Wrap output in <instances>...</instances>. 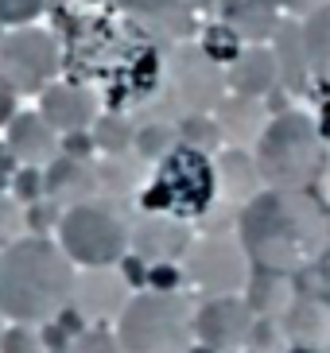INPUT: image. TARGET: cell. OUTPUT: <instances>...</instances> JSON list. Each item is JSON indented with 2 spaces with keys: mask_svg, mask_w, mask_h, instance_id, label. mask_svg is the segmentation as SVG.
I'll list each match as a JSON object with an SVG mask.
<instances>
[{
  "mask_svg": "<svg viewBox=\"0 0 330 353\" xmlns=\"http://www.w3.org/2000/svg\"><path fill=\"white\" fill-rule=\"evenodd\" d=\"M74 260L59 241L20 237L0 252V311L8 322L47 326L74 303Z\"/></svg>",
  "mask_w": 330,
  "mask_h": 353,
  "instance_id": "cell-1",
  "label": "cell"
},
{
  "mask_svg": "<svg viewBox=\"0 0 330 353\" xmlns=\"http://www.w3.org/2000/svg\"><path fill=\"white\" fill-rule=\"evenodd\" d=\"M241 241L272 272H291L327 241L322 210L300 190H264L241 210Z\"/></svg>",
  "mask_w": 330,
  "mask_h": 353,
  "instance_id": "cell-2",
  "label": "cell"
},
{
  "mask_svg": "<svg viewBox=\"0 0 330 353\" xmlns=\"http://www.w3.org/2000/svg\"><path fill=\"white\" fill-rule=\"evenodd\" d=\"M195 303L179 291H136L117 319L124 353H191L195 350Z\"/></svg>",
  "mask_w": 330,
  "mask_h": 353,
  "instance_id": "cell-3",
  "label": "cell"
},
{
  "mask_svg": "<svg viewBox=\"0 0 330 353\" xmlns=\"http://www.w3.org/2000/svg\"><path fill=\"white\" fill-rule=\"evenodd\" d=\"M217 190V171L202 148L175 144L159 159L152 183L140 190V210L144 214H164V218L191 221L206 214Z\"/></svg>",
  "mask_w": 330,
  "mask_h": 353,
  "instance_id": "cell-4",
  "label": "cell"
},
{
  "mask_svg": "<svg viewBox=\"0 0 330 353\" xmlns=\"http://www.w3.org/2000/svg\"><path fill=\"white\" fill-rule=\"evenodd\" d=\"M55 233H59V249L82 268H113L133 249V225L109 198L62 210Z\"/></svg>",
  "mask_w": 330,
  "mask_h": 353,
  "instance_id": "cell-5",
  "label": "cell"
},
{
  "mask_svg": "<svg viewBox=\"0 0 330 353\" xmlns=\"http://www.w3.org/2000/svg\"><path fill=\"white\" fill-rule=\"evenodd\" d=\"M257 171L272 190H303L319 171V128L300 113L276 117L257 144Z\"/></svg>",
  "mask_w": 330,
  "mask_h": 353,
  "instance_id": "cell-6",
  "label": "cell"
},
{
  "mask_svg": "<svg viewBox=\"0 0 330 353\" xmlns=\"http://www.w3.org/2000/svg\"><path fill=\"white\" fill-rule=\"evenodd\" d=\"M62 70V47L43 28H8L0 35V82L12 94H35L39 97L51 82H59Z\"/></svg>",
  "mask_w": 330,
  "mask_h": 353,
  "instance_id": "cell-7",
  "label": "cell"
},
{
  "mask_svg": "<svg viewBox=\"0 0 330 353\" xmlns=\"http://www.w3.org/2000/svg\"><path fill=\"white\" fill-rule=\"evenodd\" d=\"M183 276L206 299H214V295H237L249 283V256L233 237L198 241L183 256Z\"/></svg>",
  "mask_w": 330,
  "mask_h": 353,
  "instance_id": "cell-8",
  "label": "cell"
},
{
  "mask_svg": "<svg viewBox=\"0 0 330 353\" xmlns=\"http://www.w3.org/2000/svg\"><path fill=\"white\" fill-rule=\"evenodd\" d=\"M171 85H175V97L183 101L186 113L202 117L222 105L226 74H222V66L202 47H179L171 54Z\"/></svg>",
  "mask_w": 330,
  "mask_h": 353,
  "instance_id": "cell-9",
  "label": "cell"
},
{
  "mask_svg": "<svg viewBox=\"0 0 330 353\" xmlns=\"http://www.w3.org/2000/svg\"><path fill=\"white\" fill-rule=\"evenodd\" d=\"M253 334V311L241 295H214L195 311V338L217 353H233Z\"/></svg>",
  "mask_w": 330,
  "mask_h": 353,
  "instance_id": "cell-10",
  "label": "cell"
},
{
  "mask_svg": "<svg viewBox=\"0 0 330 353\" xmlns=\"http://www.w3.org/2000/svg\"><path fill=\"white\" fill-rule=\"evenodd\" d=\"M39 113L59 136L90 132L101 117V101L82 82H51L39 94Z\"/></svg>",
  "mask_w": 330,
  "mask_h": 353,
  "instance_id": "cell-11",
  "label": "cell"
},
{
  "mask_svg": "<svg viewBox=\"0 0 330 353\" xmlns=\"http://www.w3.org/2000/svg\"><path fill=\"white\" fill-rule=\"evenodd\" d=\"M133 299V288L124 283L121 268H86L78 272V283H74V307L78 314L90 322H109V319H121V311L128 307Z\"/></svg>",
  "mask_w": 330,
  "mask_h": 353,
  "instance_id": "cell-12",
  "label": "cell"
},
{
  "mask_svg": "<svg viewBox=\"0 0 330 353\" xmlns=\"http://www.w3.org/2000/svg\"><path fill=\"white\" fill-rule=\"evenodd\" d=\"M4 144L12 148L20 167H51L62 156V136L43 121L39 109H20L12 117V125L4 128Z\"/></svg>",
  "mask_w": 330,
  "mask_h": 353,
  "instance_id": "cell-13",
  "label": "cell"
},
{
  "mask_svg": "<svg viewBox=\"0 0 330 353\" xmlns=\"http://www.w3.org/2000/svg\"><path fill=\"white\" fill-rule=\"evenodd\" d=\"M191 249V229L179 218H164V214H144L133 225V252L148 264H179Z\"/></svg>",
  "mask_w": 330,
  "mask_h": 353,
  "instance_id": "cell-14",
  "label": "cell"
},
{
  "mask_svg": "<svg viewBox=\"0 0 330 353\" xmlns=\"http://www.w3.org/2000/svg\"><path fill=\"white\" fill-rule=\"evenodd\" d=\"M43 183H47V198H51L59 210L82 206L93 202L101 194V183H97V167L90 159H74V156H59L47 171H43Z\"/></svg>",
  "mask_w": 330,
  "mask_h": 353,
  "instance_id": "cell-15",
  "label": "cell"
},
{
  "mask_svg": "<svg viewBox=\"0 0 330 353\" xmlns=\"http://www.w3.org/2000/svg\"><path fill=\"white\" fill-rule=\"evenodd\" d=\"M217 16L241 35V43L257 47L284 28V0H217Z\"/></svg>",
  "mask_w": 330,
  "mask_h": 353,
  "instance_id": "cell-16",
  "label": "cell"
},
{
  "mask_svg": "<svg viewBox=\"0 0 330 353\" xmlns=\"http://www.w3.org/2000/svg\"><path fill=\"white\" fill-rule=\"evenodd\" d=\"M276 78H280L276 51H269L264 43L245 47L241 59L226 70V85H233V94L237 97H253V101H260V97L269 94L272 85H276Z\"/></svg>",
  "mask_w": 330,
  "mask_h": 353,
  "instance_id": "cell-17",
  "label": "cell"
},
{
  "mask_svg": "<svg viewBox=\"0 0 330 353\" xmlns=\"http://www.w3.org/2000/svg\"><path fill=\"white\" fill-rule=\"evenodd\" d=\"M288 334L295 350H311L319 353V345H330V311L322 303H295L288 314Z\"/></svg>",
  "mask_w": 330,
  "mask_h": 353,
  "instance_id": "cell-18",
  "label": "cell"
},
{
  "mask_svg": "<svg viewBox=\"0 0 330 353\" xmlns=\"http://www.w3.org/2000/svg\"><path fill=\"white\" fill-rule=\"evenodd\" d=\"M303 51H307L311 70L330 82V4L303 23Z\"/></svg>",
  "mask_w": 330,
  "mask_h": 353,
  "instance_id": "cell-19",
  "label": "cell"
},
{
  "mask_svg": "<svg viewBox=\"0 0 330 353\" xmlns=\"http://www.w3.org/2000/svg\"><path fill=\"white\" fill-rule=\"evenodd\" d=\"M97 183H101V194L124 198L140 187V156H109L97 167Z\"/></svg>",
  "mask_w": 330,
  "mask_h": 353,
  "instance_id": "cell-20",
  "label": "cell"
},
{
  "mask_svg": "<svg viewBox=\"0 0 330 353\" xmlns=\"http://www.w3.org/2000/svg\"><path fill=\"white\" fill-rule=\"evenodd\" d=\"M90 132H93V144L101 148L105 156H128L136 148V128L124 117H97V125Z\"/></svg>",
  "mask_w": 330,
  "mask_h": 353,
  "instance_id": "cell-21",
  "label": "cell"
},
{
  "mask_svg": "<svg viewBox=\"0 0 330 353\" xmlns=\"http://www.w3.org/2000/svg\"><path fill=\"white\" fill-rule=\"evenodd\" d=\"M202 51H206L217 66H222V63L233 66L245 47H241V35L233 32V28H226V23L217 20V23H210L206 32H202Z\"/></svg>",
  "mask_w": 330,
  "mask_h": 353,
  "instance_id": "cell-22",
  "label": "cell"
},
{
  "mask_svg": "<svg viewBox=\"0 0 330 353\" xmlns=\"http://www.w3.org/2000/svg\"><path fill=\"white\" fill-rule=\"evenodd\" d=\"M28 229V206H20L12 194H0V252L16 245Z\"/></svg>",
  "mask_w": 330,
  "mask_h": 353,
  "instance_id": "cell-23",
  "label": "cell"
},
{
  "mask_svg": "<svg viewBox=\"0 0 330 353\" xmlns=\"http://www.w3.org/2000/svg\"><path fill=\"white\" fill-rule=\"evenodd\" d=\"M70 353H124V350H121L117 330H109V326H101V322H93V326H86L82 334H74Z\"/></svg>",
  "mask_w": 330,
  "mask_h": 353,
  "instance_id": "cell-24",
  "label": "cell"
},
{
  "mask_svg": "<svg viewBox=\"0 0 330 353\" xmlns=\"http://www.w3.org/2000/svg\"><path fill=\"white\" fill-rule=\"evenodd\" d=\"M0 353H47L39 326H23V322H8L0 334Z\"/></svg>",
  "mask_w": 330,
  "mask_h": 353,
  "instance_id": "cell-25",
  "label": "cell"
},
{
  "mask_svg": "<svg viewBox=\"0 0 330 353\" xmlns=\"http://www.w3.org/2000/svg\"><path fill=\"white\" fill-rule=\"evenodd\" d=\"M51 0H0V28H28L47 12Z\"/></svg>",
  "mask_w": 330,
  "mask_h": 353,
  "instance_id": "cell-26",
  "label": "cell"
},
{
  "mask_svg": "<svg viewBox=\"0 0 330 353\" xmlns=\"http://www.w3.org/2000/svg\"><path fill=\"white\" fill-rule=\"evenodd\" d=\"M171 148H175V132L167 125H152L136 132V156L140 159H164Z\"/></svg>",
  "mask_w": 330,
  "mask_h": 353,
  "instance_id": "cell-27",
  "label": "cell"
},
{
  "mask_svg": "<svg viewBox=\"0 0 330 353\" xmlns=\"http://www.w3.org/2000/svg\"><path fill=\"white\" fill-rule=\"evenodd\" d=\"M12 198H16L20 206H31V202L47 198L43 167H20V171H16V179H12Z\"/></svg>",
  "mask_w": 330,
  "mask_h": 353,
  "instance_id": "cell-28",
  "label": "cell"
},
{
  "mask_svg": "<svg viewBox=\"0 0 330 353\" xmlns=\"http://www.w3.org/2000/svg\"><path fill=\"white\" fill-rule=\"evenodd\" d=\"M62 221V210L55 206L51 198H39V202H31L28 206V229H31V237H43V229H59Z\"/></svg>",
  "mask_w": 330,
  "mask_h": 353,
  "instance_id": "cell-29",
  "label": "cell"
},
{
  "mask_svg": "<svg viewBox=\"0 0 330 353\" xmlns=\"http://www.w3.org/2000/svg\"><path fill=\"white\" fill-rule=\"evenodd\" d=\"M183 280L186 276L179 264H152L148 268V291H175Z\"/></svg>",
  "mask_w": 330,
  "mask_h": 353,
  "instance_id": "cell-30",
  "label": "cell"
},
{
  "mask_svg": "<svg viewBox=\"0 0 330 353\" xmlns=\"http://www.w3.org/2000/svg\"><path fill=\"white\" fill-rule=\"evenodd\" d=\"M179 4H186V0H117V8L136 16V20L159 16V12H167V8H179Z\"/></svg>",
  "mask_w": 330,
  "mask_h": 353,
  "instance_id": "cell-31",
  "label": "cell"
},
{
  "mask_svg": "<svg viewBox=\"0 0 330 353\" xmlns=\"http://www.w3.org/2000/svg\"><path fill=\"white\" fill-rule=\"evenodd\" d=\"M117 268H121L124 283H128V288H133V291L148 288V268H152V264H148V260H140V256H136V252H128V256H124L121 264H117Z\"/></svg>",
  "mask_w": 330,
  "mask_h": 353,
  "instance_id": "cell-32",
  "label": "cell"
},
{
  "mask_svg": "<svg viewBox=\"0 0 330 353\" xmlns=\"http://www.w3.org/2000/svg\"><path fill=\"white\" fill-rule=\"evenodd\" d=\"M93 132H70V136H62V156H74V159H90L93 152Z\"/></svg>",
  "mask_w": 330,
  "mask_h": 353,
  "instance_id": "cell-33",
  "label": "cell"
},
{
  "mask_svg": "<svg viewBox=\"0 0 330 353\" xmlns=\"http://www.w3.org/2000/svg\"><path fill=\"white\" fill-rule=\"evenodd\" d=\"M16 171H20V163H16V156H12V148L0 140V194H8V190H12Z\"/></svg>",
  "mask_w": 330,
  "mask_h": 353,
  "instance_id": "cell-34",
  "label": "cell"
},
{
  "mask_svg": "<svg viewBox=\"0 0 330 353\" xmlns=\"http://www.w3.org/2000/svg\"><path fill=\"white\" fill-rule=\"evenodd\" d=\"M16 97H20V94H12L8 85L0 82V128H8V125H12V117L20 113V109H16Z\"/></svg>",
  "mask_w": 330,
  "mask_h": 353,
  "instance_id": "cell-35",
  "label": "cell"
},
{
  "mask_svg": "<svg viewBox=\"0 0 330 353\" xmlns=\"http://www.w3.org/2000/svg\"><path fill=\"white\" fill-rule=\"evenodd\" d=\"M315 128H319V140H327V144H330V97L322 101V109H319V125H315Z\"/></svg>",
  "mask_w": 330,
  "mask_h": 353,
  "instance_id": "cell-36",
  "label": "cell"
},
{
  "mask_svg": "<svg viewBox=\"0 0 330 353\" xmlns=\"http://www.w3.org/2000/svg\"><path fill=\"white\" fill-rule=\"evenodd\" d=\"M4 326H8V319H4V311H0V334H4Z\"/></svg>",
  "mask_w": 330,
  "mask_h": 353,
  "instance_id": "cell-37",
  "label": "cell"
},
{
  "mask_svg": "<svg viewBox=\"0 0 330 353\" xmlns=\"http://www.w3.org/2000/svg\"><path fill=\"white\" fill-rule=\"evenodd\" d=\"M295 353H311V350H295Z\"/></svg>",
  "mask_w": 330,
  "mask_h": 353,
  "instance_id": "cell-38",
  "label": "cell"
},
{
  "mask_svg": "<svg viewBox=\"0 0 330 353\" xmlns=\"http://www.w3.org/2000/svg\"><path fill=\"white\" fill-rule=\"evenodd\" d=\"M86 4H97V0H86Z\"/></svg>",
  "mask_w": 330,
  "mask_h": 353,
  "instance_id": "cell-39",
  "label": "cell"
}]
</instances>
